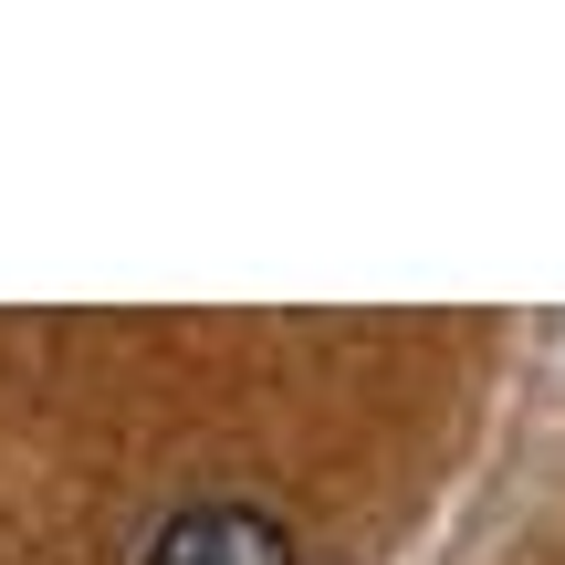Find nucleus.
Returning <instances> with one entry per match:
<instances>
[{
    "label": "nucleus",
    "mask_w": 565,
    "mask_h": 565,
    "mask_svg": "<svg viewBox=\"0 0 565 565\" xmlns=\"http://www.w3.org/2000/svg\"><path fill=\"white\" fill-rule=\"evenodd\" d=\"M137 565H294V534L263 503H189L147 534Z\"/></svg>",
    "instance_id": "f257e3e1"
}]
</instances>
